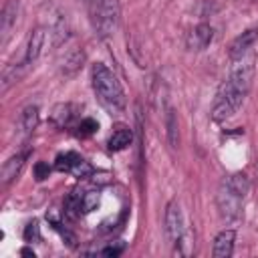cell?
<instances>
[{
  "mask_svg": "<svg viewBox=\"0 0 258 258\" xmlns=\"http://www.w3.org/2000/svg\"><path fill=\"white\" fill-rule=\"evenodd\" d=\"M91 83H93V91H95L99 103L111 115H119V113L125 111V107H127L125 91H123L119 79L115 77V73L109 67H105L103 62L93 64V69H91Z\"/></svg>",
  "mask_w": 258,
  "mask_h": 258,
  "instance_id": "cell-1",
  "label": "cell"
},
{
  "mask_svg": "<svg viewBox=\"0 0 258 258\" xmlns=\"http://www.w3.org/2000/svg\"><path fill=\"white\" fill-rule=\"evenodd\" d=\"M121 20L119 0H91V24L99 38L111 36Z\"/></svg>",
  "mask_w": 258,
  "mask_h": 258,
  "instance_id": "cell-2",
  "label": "cell"
},
{
  "mask_svg": "<svg viewBox=\"0 0 258 258\" xmlns=\"http://www.w3.org/2000/svg\"><path fill=\"white\" fill-rule=\"evenodd\" d=\"M246 95H248L246 91H242L238 85H234L230 79H226L218 89V97H216V103L212 109V119L214 121H226L232 115H236V111L244 103Z\"/></svg>",
  "mask_w": 258,
  "mask_h": 258,
  "instance_id": "cell-3",
  "label": "cell"
},
{
  "mask_svg": "<svg viewBox=\"0 0 258 258\" xmlns=\"http://www.w3.org/2000/svg\"><path fill=\"white\" fill-rule=\"evenodd\" d=\"M216 202H218V210H220L222 220H226V222H236V220H240V216H242V206H244V198L238 196L236 191H232L224 181H222L220 187H218Z\"/></svg>",
  "mask_w": 258,
  "mask_h": 258,
  "instance_id": "cell-4",
  "label": "cell"
},
{
  "mask_svg": "<svg viewBox=\"0 0 258 258\" xmlns=\"http://www.w3.org/2000/svg\"><path fill=\"white\" fill-rule=\"evenodd\" d=\"M165 236L169 240L171 246H179L185 240V226H183V214H181V206L179 202L171 200L165 206Z\"/></svg>",
  "mask_w": 258,
  "mask_h": 258,
  "instance_id": "cell-5",
  "label": "cell"
},
{
  "mask_svg": "<svg viewBox=\"0 0 258 258\" xmlns=\"http://www.w3.org/2000/svg\"><path fill=\"white\" fill-rule=\"evenodd\" d=\"M18 12H20L18 0H8V2L4 4L2 14H0V42H2V44L10 38L12 30H14V26H16V20H18Z\"/></svg>",
  "mask_w": 258,
  "mask_h": 258,
  "instance_id": "cell-6",
  "label": "cell"
},
{
  "mask_svg": "<svg viewBox=\"0 0 258 258\" xmlns=\"http://www.w3.org/2000/svg\"><path fill=\"white\" fill-rule=\"evenodd\" d=\"M214 40V28L206 22L194 26L189 32H187V38H185V46L187 50H204L210 42Z\"/></svg>",
  "mask_w": 258,
  "mask_h": 258,
  "instance_id": "cell-7",
  "label": "cell"
},
{
  "mask_svg": "<svg viewBox=\"0 0 258 258\" xmlns=\"http://www.w3.org/2000/svg\"><path fill=\"white\" fill-rule=\"evenodd\" d=\"M256 38H258V28H248V30H244L242 34H238V36L232 40L230 48H228L230 58H234V60L242 58V56L248 52V48L256 42Z\"/></svg>",
  "mask_w": 258,
  "mask_h": 258,
  "instance_id": "cell-8",
  "label": "cell"
},
{
  "mask_svg": "<svg viewBox=\"0 0 258 258\" xmlns=\"http://www.w3.org/2000/svg\"><path fill=\"white\" fill-rule=\"evenodd\" d=\"M234 242H236V232L234 230H222L216 238H214V248H212V256L214 258H230L234 252Z\"/></svg>",
  "mask_w": 258,
  "mask_h": 258,
  "instance_id": "cell-9",
  "label": "cell"
},
{
  "mask_svg": "<svg viewBox=\"0 0 258 258\" xmlns=\"http://www.w3.org/2000/svg\"><path fill=\"white\" fill-rule=\"evenodd\" d=\"M26 155H28V153H16V155H12V157H8V159L4 161V165H2V169H0L2 185L12 183V181L20 175V171H22V167H24V161H26Z\"/></svg>",
  "mask_w": 258,
  "mask_h": 258,
  "instance_id": "cell-10",
  "label": "cell"
},
{
  "mask_svg": "<svg viewBox=\"0 0 258 258\" xmlns=\"http://www.w3.org/2000/svg\"><path fill=\"white\" fill-rule=\"evenodd\" d=\"M44 40H46V30L42 26H36L30 36H28V44H26V54H24V60L26 62H34L40 52H42V46H44Z\"/></svg>",
  "mask_w": 258,
  "mask_h": 258,
  "instance_id": "cell-11",
  "label": "cell"
},
{
  "mask_svg": "<svg viewBox=\"0 0 258 258\" xmlns=\"http://www.w3.org/2000/svg\"><path fill=\"white\" fill-rule=\"evenodd\" d=\"M28 64H30V62L22 60V62H18V64H8V67L2 71V81H0V85H2V93H6L12 85H16V83L26 75Z\"/></svg>",
  "mask_w": 258,
  "mask_h": 258,
  "instance_id": "cell-12",
  "label": "cell"
},
{
  "mask_svg": "<svg viewBox=\"0 0 258 258\" xmlns=\"http://www.w3.org/2000/svg\"><path fill=\"white\" fill-rule=\"evenodd\" d=\"M131 141H133V131L125 125H119L107 139V147L111 151H123L127 145H131Z\"/></svg>",
  "mask_w": 258,
  "mask_h": 258,
  "instance_id": "cell-13",
  "label": "cell"
},
{
  "mask_svg": "<svg viewBox=\"0 0 258 258\" xmlns=\"http://www.w3.org/2000/svg\"><path fill=\"white\" fill-rule=\"evenodd\" d=\"M224 183H226L232 191H236L238 196H242V198H246L248 191H250V179H248V175L242 173V171L230 173L228 177H224Z\"/></svg>",
  "mask_w": 258,
  "mask_h": 258,
  "instance_id": "cell-14",
  "label": "cell"
},
{
  "mask_svg": "<svg viewBox=\"0 0 258 258\" xmlns=\"http://www.w3.org/2000/svg\"><path fill=\"white\" fill-rule=\"evenodd\" d=\"M38 125V107L36 105H28L22 109L20 113V131L22 135H30Z\"/></svg>",
  "mask_w": 258,
  "mask_h": 258,
  "instance_id": "cell-15",
  "label": "cell"
},
{
  "mask_svg": "<svg viewBox=\"0 0 258 258\" xmlns=\"http://www.w3.org/2000/svg\"><path fill=\"white\" fill-rule=\"evenodd\" d=\"M165 133H167V143L171 149L179 145V127H177V115L171 107L165 111Z\"/></svg>",
  "mask_w": 258,
  "mask_h": 258,
  "instance_id": "cell-16",
  "label": "cell"
},
{
  "mask_svg": "<svg viewBox=\"0 0 258 258\" xmlns=\"http://www.w3.org/2000/svg\"><path fill=\"white\" fill-rule=\"evenodd\" d=\"M73 117H75V107H73L71 103H60V105H56V107L52 109V115H50V119H52V123H54L56 127L69 125Z\"/></svg>",
  "mask_w": 258,
  "mask_h": 258,
  "instance_id": "cell-17",
  "label": "cell"
},
{
  "mask_svg": "<svg viewBox=\"0 0 258 258\" xmlns=\"http://www.w3.org/2000/svg\"><path fill=\"white\" fill-rule=\"evenodd\" d=\"M83 60H85V52L83 50H71L67 56H64V60H62V73L64 75H73V73H77L81 67H83Z\"/></svg>",
  "mask_w": 258,
  "mask_h": 258,
  "instance_id": "cell-18",
  "label": "cell"
},
{
  "mask_svg": "<svg viewBox=\"0 0 258 258\" xmlns=\"http://www.w3.org/2000/svg\"><path fill=\"white\" fill-rule=\"evenodd\" d=\"M81 161H83L81 155H77L75 151H67V153H60V155L56 157L54 167H56L58 171H75V167H77Z\"/></svg>",
  "mask_w": 258,
  "mask_h": 258,
  "instance_id": "cell-19",
  "label": "cell"
},
{
  "mask_svg": "<svg viewBox=\"0 0 258 258\" xmlns=\"http://www.w3.org/2000/svg\"><path fill=\"white\" fill-rule=\"evenodd\" d=\"M99 206V191H87L81 198V212L89 214Z\"/></svg>",
  "mask_w": 258,
  "mask_h": 258,
  "instance_id": "cell-20",
  "label": "cell"
},
{
  "mask_svg": "<svg viewBox=\"0 0 258 258\" xmlns=\"http://www.w3.org/2000/svg\"><path fill=\"white\" fill-rule=\"evenodd\" d=\"M24 240L30 242V244L40 240V232H38V222L36 220H32V222L26 224V228H24Z\"/></svg>",
  "mask_w": 258,
  "mask_h": 258,
  "instance_id": "cell-21",
  "label": "cell"
},
{
  "mask_svg": "<svg viewBox=\"0 0 258 258\" xmlns=\"http://www.w3.org/2000/svg\"><path fill=\"white\" fill-rule=\"evenodd\" d=\"M95 129H99V125H97V121L95 119H83L81 123H79V135L81 137H87V135H91V133H95Z\"/></svg>",
  "mask_w": 258,
  "mask_h": 258,
  "instance_id": "cell-22",
  "label": "cell"
},
{
  "mask_svg": "<svg viewBox=\"0 0 258 258\" xmlns=\"http://www.w3.org/2000/svg\"><path fill=\"white\" fill-rule=\"evenodd\" d=\"M123 250H125V244H123V242H117V244H109V246H105V248L101 250V254H103V256H113V258H115V256H119Z\"/></svg>",
  "mask_w": 258,
  "mask_h": 258,
  "instance_id": "cell-23",
  "label": "cell"
},
{
  "mask_svg": "<svg viewBox=\"0 0 258 258\" xmlns=\"http://www.w3.org/2000/svg\"><path fill=\"white\" fill-rule=\"evenodd\" d=\"M48 173H50V167H48V163H44V161H38V163L34 165V177H36L38 181L46 179V177H48Z\"/></svg>",
  "mask_w": 258,
  "mask_h": 258,
  "instance_id": "cell-24",
  "label": "cell"
},
{
  "mask_svg": "<svg viewBox=\"0 0 258 258\" xmlns=\"http://www.w3.org/2000/svg\"><path fill=\"white\" fill-rule=\"evenodd\" d=\"M22 254H24V256H32V258H34V252H32V250H28V248H24V250H22Z\"/></svg>",
  "mask_w": 258,
  "mask_h": 258,
  "instance_id": "cell-25",
  "label": "cell"
}]
</instances>
